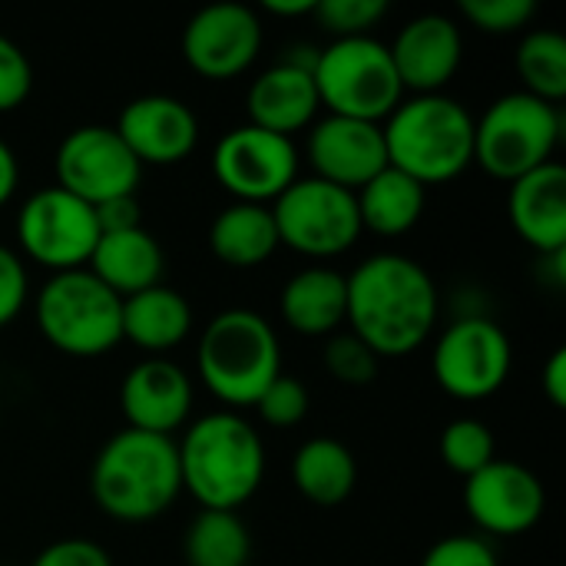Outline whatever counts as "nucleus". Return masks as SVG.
<instances>
[{"instance_id":"nucleus-24","label":"nucleus","mask_w":566,"mask_h":566,"mask_svg":"<svg viewBox=\"0 0 566 566\" xmlns=\"http://www.w3.org/2000/svg\"><path fill=\"white\" fill-rule=\"evenodd\" d=\"M192 332V308L182 292L153 285L123 298V342H133L149 358H166Z\"/></svg>"},{"instance_id":"nucleus-9","label":"nucleus","mask_w":566,"mask_h":566,"mask_svg":"<svg viewBox=\"0 0 566 566\" xmlns=\"http://www.w3.org/2000/svg\"><path fill=\"white\" fill-rule=\"evenodd\" d=\"M279 245L308 259H332L348 252L361 235L355 192L318 176H298L272 206Z\"/></svg>"},{"instance_id":"nucleus-11","label":"nucleus","mask_w":566,"mask_h":566,"mask_svg":"<svg viewBox=\"0 0 566 566\" xmlns=\"http://www.w3.org/2000/svg\"><path fill=\"white\" fill-rule=\"evenodd\" d=\"M514 348L507 332L484 315L451 322L434 342V381L458 401L491 398L511 375Z\"/></svg>"},{"instance_id":"nucleus-21","label":"nucleus","mask_w":566,"mask_h":566,"mask_svg":"<svg viewBox=\"0 0 566 566\" xmlns=\"http://www.w3.org/2000/svg\"><path fill=\"white\" fill-rule=\"evenodd\" d=\"M507 216L517 235L541 255L566 252V169L554 159L511 182Z\"/></svg>"},{"instance_id":"nucleus-16","label":"nucleus","mask_w":566,"mask_h":566,"mask_svg":"<svg viewBox=\"0 0 566 566\" xmlns=\"http://www.w3.org/2000/svg\"><path fill=\"white\" fill-rule=\"evenodd\" d=\"M113 129L139 166H176L189 159L199 143L196 113L169 93H146L129 99Z\"/></svg>"},{"instance_id":"nucleus-35","label":"nucleus","mask_w":566,"mask_h":566,"mask_svg":"<svg viewBox=\"0 0 566 566\" xmlns=\"http://www.w3.org/2000/svg\"><path fill=\"white\" fill-rule=\"evenodd\" d=\"M33 90V63L30 56L0 33V113L17 109L20 103H27Z\"/></svg>"},{"instance_id":"nucleus-22","label":"nucleus","mask_w":566,"mask_h":566,"mask_svg":"<svg viewBox=\"0 0 566 566\" xmlns=\"http://www.w3.org/2000/svg\"><path fill=\"white\" fill-rule=\"evenodd\" d=\"M163 245L149 229H126V232H103L86 269L119 298L146 292L163 279Z\"/></svg>"},{"instance_id":"nucleus-26","label":"nucleus","mask_w":566,"mask_h":566,"mask_svg":"<svg viewBox=\"0 0 566 566\" xmlns=\"http://www.w3.org/2000/svg\"><path fill=\"white\" fill-rule=\"evenodd\" d=\"M292 484L315 507H338L358 484V461L338 438H308L292 458Z\"/></svg>"},{"instance_id":"nucleus-2","label":"nucleus","mask_w":566,"mask_h":566,"mask_svg":"<svg viewBox=\"0 0 566 566\" xmlns=\"http://www.w3.org/2000/svg\"><path fill=\"white\" fill-rule=\"evenodd\" d=\"M90 494L113 521H156L182 494L176 441L133 428L116 431L93 458Z\"/></svg>"},{"instance_id":"nucleus-18","label":"nucleus","mask_w":566,"mask_h":566,"mask_svg":"<svg viewBox=\"0 0 566 566\" xmlns=\"http://www.w3.org/2000/svg\"><path fill=\"white\" fill-rule=\"evenodd\" d=\"M119 411L126 428L172 438L192 415V381L169 358L136 361L119 385Z\"/></svg>"},{"instance_id":"nucleus-4","label":"nucleus","mask_w":566,"mask_h":566,"mask_svg":"<svg viewBox=\"0 0 566 566\" xmlns=\"http://www.w3.org/2000/svg\"><path fill=\"white\" fill-rule=\"evenodd\" d=\"M388 166L424 189L461 176L474 163V116L444 93L408 96L381 123Z\"/></svg>"},{"instance_id":"nucleus-12","label":"nucleus","mask_w":566,"mask_h":566,"mask_svg":"<svg viewBox=\"0 0 566 566\" xmlns=\"http://www.w3.org/2000/svg\"><path fill=\"white\" fill-rule=\"evenodd\" d=\"M212 176L235 202L269 206L298 179V149L289 136L245 123L216 143Z\"/></svg>"},{"instance_id":"nucleus-25","label":"nucleus","mask_w":566,"mask_h":566,"mask_svg":"<svg viewBox=\"0 0 566 566\" xmlns=\"http://www.w3.org/2000/svg\"><path fill=\"white\" fill-rule=\"evenodd\" d=\"M209 249L222 265L259 269L279 249V232L269 206L232 202L209 226Z\"/></svg>"},{"instance_id":"nucleus-33","label":"nucleus","mask_w":566,"mask_h":566,"mask_svg":"<svg viewBox=\"0 0 566 566\" xmlns=\"http://www.w3.org/2000/svg\"><path fill=\"white\" fill-rule=\"evenodd\" d=\"M308 405H312L308 388H305L298 378H292V375H279V378L259 395V401H255L252 408L259 411V418H262L265 424L285 431V428H295V424L305 421Z\"/></svg>"},{"instance_id":"nucleus-3","label":"nucleus","mask_w":566,"mask_h":566,"mask_svg":"<svg viewBox=\"0 0 566 566\" xmlns=\"http://www.w3.org/2000/svg\"><path fill=\"white\" fill-rule=\"evenodd\" d=\"M182 491L202 511H239L265 478V444L235 411H212L192 421L176 444Z\"/></svg>"},{"instance_id":"nucleus-29","label":"nucleus","mask_w":566,"mask_h":566,"mask_svg":"<svg viewBox=\"0 0 566 566\" xmlns=\"http://www.w3.org/2000/svg\"><path fill=\"white\" fill-rule=\"evenodd\" d=\"M517 73L524 93L560 103L566 96V40L557 30H531L517 46Z\"/></svg>"},{"instance_id":"nucleus-27","label":"nucleus","mask_w":566,"mask_h":566,"mask_svg":"<svg viewBox=\"0 0 566 566\" xmlns=\"http://www.w3.org/2000/svg\"><path fill=\"white\" fill-rule=\"evenodd\" d=\"M355 202H358L361 232L371 229L378 235H405L421 222L428 189L418 179L405 176L401 169L385 166L355 192Z\"/></svg>"},{"instance_id":"nucleus-10","label":"nucleus","mask_w":566,"mask_h":566,"mask_svg":"<svg viewBox=\"0 0 566 566\" xmlns=\"http://www.w3.org/2000/svg\"><path fill=\"white\" fill-rule=\"evenodd\" d=\"M17 242L36 265L56 272L86 269L99 226L90 202L70 196L60 186L36 189L17 212Z\"/></svg>"},{"instance_id":"nucleus-41","label":"nucleus","mask_w":566,"mask_h":566,"mask_svg":"<svg viewBox=\"0 0 566 566\" xmlns=\"http://www.w3.org/2000/svg\"><path fill=\"white\" fill-rule=\"evenodd\" d=\"M17 182H20V163H17V153L10 149V143L0 139V206L10 202V196L17 192Z\"/></svg>"},{"instance_id":"nucleus-42","label":"nucleus","mask_w":566,"mask_h":566,"mask_svg":"<svg viewBox=\"0 0 566 566\" xmlns=\"http://www.w3.org/2000/svg\"><path fill=\"white\" fill-rule=\"evenodd\" d=\"M265 10L275 17H312L315 0H265Z\"/></svg>"},{"instance_id":"nucleus-1","label":"nucleus","mask_w":566,"mask_h":566,"mask_svg":"<svg viewBox=\"0 0 566 566\" xmlns=\"http://www.w3.org/2000/svg\"><path fill=\"white\" fill-rule=\"evenodd\" d=\"M348 282V325L378 358L418 352L438 322V285L431 272L401 255L378 252L355 265Z\"/></svg>"},{"instance_id":"nucleus-7","label":"nucleus","mask_w":566,"mask_h":566,"mask_svg":"<svg viewBox=\"0 0 566 566\" xmlns=\"http://www.w3.org/2000/svg\"><path fill=\"white\" fill-rule=\"evenodd\" d=\"M312 73L322 106L335 116L385 123L405 99L391 50L375 36L332 40L325 50H315Z\"/></svg>"},{"instance_id":"nucleus-6","label":"nucleus","mask_w":566,"mask_h":566,"mask_svg":"<svg viewBox=\"0 0 566 566\" xmlns=\"http://www.w3.org/2000/svg\"><path fill=\"white\" fill-rule=\"evenodd\" d=\"M36 328L70 358H99L123 342V298L90 269L56 272L36 292Z\"/></svg>"},{"instance_id":"nucleus-23","label":"nucleus","mask_w":566,"mask_h":566,"mask_svg":"<svg viewBox=\"0 0 566 566\" xmlns=\"http://www.w3.org/2000/svg\"><path fill=\"white\" fill-rule=\"evenodd\" d=\"M282 318L292 332L308 338L335 335L348 318V282L328 265H312L295 272L279 298Z\"/></svg>"},{"instance_id":"nucleus-5","label":"nucleus","mask_w":566,"mask_h":566,"mask_svg":"<svg viewBox=\"0 0 566 566\" xmlns=\"http://www.w3.org/2000/svg\"><path fill=\"white\" fill-rule=\"evenodd\" d=\"M202 385L229 408H252L282 375V345L272 322L252 308H226L199 335Z\"/></svg>"},{"instance_id":"nucleus-38","label":"nucleus","mask_w":566,"mask_h":566,"mask_svg":"<svg viewBox=\"0 0 566 566\" xmlns=\"http://www.w3.org/2000/svg\"><path fill=\"white\" fill-rule=\"evenodd\" d=\"M30 566H113L109 554L86 537H63L43 547Z\"/></svg>"},{"instance_id":"nucleus-8","label":"nucleus","mask_w":566,"mask_h":566,"mask_svg":"<svg viewBox=\"0 0 566 566\" xmlns=\"http://www.w3.org/2000/svg\"><path fill=\"white\" fill-rule=\"evenodd\" d=\"M560 113L524 90L504 93L474 119V163L494 179L514 182L547 163L560 143Z\"/></svg>"},{"instance_id":"nucleus-19","label":"nucleus","mask_w":566,"mask_h":566,"mask_svg":"<svg viewBox=\"0 0 566 566\" xmlns=\"http://www.w3.org/2000/svg\"><path fill=\"white\" fill-rule=\"evenodd\" d=\"M388 50L401 86L411 90L415 96H424L441 93L461 70L464 36L448 13H421L398 30Z\"/></svg>"},{"instance_id":"nucleus-13","label":"nucleus","mask_w":566,"mask_h":566,"mask_svg":"<svg viewBox=\"0 0 566 566\" xmlns=\"http://www.w3.org/2000/svg\"><path fill=\"white\" fill-rule=\"evenodd\" d=\"M53 169L56 186L90 206L136 196L143 176V166L126 149L119 133L103 123L70 129L56 146Z\"/></svg>"},{"instance_id":"nucleus-34","label":"nucleus","mask_w":566,"mask_h":566,"mask_svg":"<svg viewBox=\"0 0 566 566\" xmlns=\"http://www.w3.org/2000/svg\"><path fill=\"white\" fill-rule=\"evenodd\" d=\"M461 13L484 33H517L537 13L534 0H461Z\"/></svg>"},{"instance_id":"nucleus-37","label":"nucleus","mask_w":566,"mask_h":566,"mask_svg":"<svg viewBox=\"0 0 566 566\" xmlns=\"http://www.w3.org/2000/svg\"><path fill=\"white\" fill-rule=\"evenodd\" d=\"M27 292H30V279H27L23 259L10 245L0 242V328L10 325L23 312Z\"/></svg>"},{"instance_id":"nucleus-20","label":"nucleus","mask_w":566,"mask_h":566,"mask_svg":"<svg viewBox=\"0 0 566 566\" xmlns=\"http://www.w3.org/2000/svg\"><path fill=\"white\" fill-rule=\"evenodd\" d=\"M315 50L312 56H289L269 70H262L245 96L249 123L279 136H295L305 126H312L322 99L315 90Z\"/></svg>"},{"instance_id":"nucleus-30","label":"nucleus","mask_w":566,"mask_h":566,"mask_svg":"<svg viewBox=\"0 0 566 566\" xmlns=\"http://www.w3.org/2000/svg\"><path fill=\"white\" fill-rule=\"evenodd\" d=\"M441 458L444 464L461 474L471 478L481 468H488L497 454H494V434L484 421L478 418H458L444 428L441 434Z\"/></svg>"},{"instance_id":"nucleus-36","label":"nucleus","mask_w":566,"mask_h":566,"mask_svg":"<svg viewBox=\"0 0 566 566\" xmlns=\"http://www.w3.org/2000/svg\"><path fill=\"white\" fill-rule=\"evenodd\" d=\"M421 566H501L488 541L471 534H454L428 547Z\"/></svg>"},{"instance_id":"nucleus-39","label":"nucleus","mask_w":566,"mask_h":566,"mask_svg":"<svg viewBox=\"0 0 566 566\" xmlns=\"http://www.w3.org/2000/svg\"><path fill=\"white\" fill-rule=\"evenodd\" d=\"M93 212H96L99 235L103 232H126V229H139L143 226V212H139L136 196H123V199L99 202V206H93Z\"/></svg>"},{"instance_id":"nucleus-31","label":"nucleus","mask_w":566,"mask_h":566,"mask_svg":"<svg viewBox=\"0 0 566 566\" xmlns=\"http://www.w3.org/2000/svg\"><path fill=\"white\" fill-rule=\"evenodd\" d=\"M388 3L385 0H315L312 17L325 33L335 40L348 36H371L375 23L385 20Z\"/></svg>"},{"instance_id":"nucleus-32","label":"nucleus","mask_w":566,"mask_h":566,"mask_svg":"<svg viewBox=\"0 0 566 566\" xmlns=\"http://www.w3.org/2000/svg\"><path fill=\"white\" fill-rule=\"evenodd\" d=\"M322 361H325V368H328V375L335 381H342V385H368V381H375L381 358L361 338H355L348 332V335L328 338V345L322 352Z\"/></svg>"},{"instance_id":"nucleus-14","label":"nucleus","mask_w":566,"mask_h":566,"mask_svg":"<svg viewBox=\"0 0 566 566\" xmlns=\"http://www.w3.org/2000/svg\"><path fill=\"white\" fill-rule=\"evenodd\" d=\"M262 50V20L249 3H209L182 30V60L206 80L245 73Z\"/></svg>"},{"instance_id":"nucleus-17","label":"nucleus","mask_w":566,"mask_h":566,"mask_svg":"<svg viewBox=\"0 0 566 566\" xmlns=\"http://www.w3.org/2000/svg\"><path fill=\"white\" fill-rule=\"evenodd\" d=\"M305 156L318 179L342 186L348 192H358L371 176H378L388 166L381 123L348 119L335 113L312 126Z\"/></svg>"},{"instance_id":"nucleus-28","label":"nucleus","mask_w":566,"mask_h":566,"mask_svg":"<svg viewBox=\"0 0 566 566\" xmlns=\"http://www.w3.org/2000/svg\"><path fill=\"white\" fill-rule=\"evenodd\" d=\"M189 566H249L252 534L239 511H199L182 537Z\"/></svg>"},{"instance_id":"nucleus-40","label":"nucleus","mask_w":566,"mask_h":566,"mask_svg":"<svg viewBox=\"0 0 566 566\" xmlns=\"http://www.w3.org/2000/svg\"><path fill=\"white\" fill-rule=\"evenodd\" d=\"M544 395L554 408H566V348H557L544 365Z\"/></svg>"},{"instance_id":"nucleus-15","label":"nucleus","mask_w":566,"mask_h":566,"mask_svg":"<svg viewBox=\"0 0 566 566\" xmlns=\"http://www.w3.org/2000/svg\"><path fill=\"white\" fill-rule=\"evenodd\" d=\"M464 507L481 531L494 537H521L541 524L547 491L531 468L494 458L488 468L464 478Z\"/></svg>"}]
</instances>
